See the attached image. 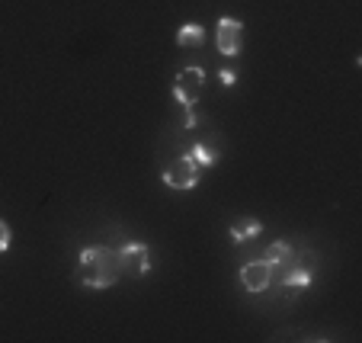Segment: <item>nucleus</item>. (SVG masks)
Returning a JSON list of instances; mask_svg holds the SVG:
<instances>
[{
    "instance_id": "obj_1",
    "label": "nucleus",
    "mask_w": 362,
    "mask_h": 343,
    "mask_svg": "<svg viewBox=\"0 0 362 343\" xmlns=\"http://www.w3.org/2000/svg\"><path fill=\"white\" fill-rule=\"evenodd\" d=\"M119 273V254L112 248H83L81 257H77V282L87 289H110L116 286Z\"/></svg>"
},
{
    "instance_id": "obj_2",
    "label": "nucleus",
    "mask_w": 362,
    "mask_h": 343,
    "mask_svg": "<svg viewBox=\"0 0 362 343\" xmlns=\"http://www.w3.org/2000/svg\"><path fill=\"white\" fill-rule=\"evenodd\" d=\"M205 87V71L202 68H183L177 74V83H173V96H177V103L183 110H192Z\"/></svg>"
},
{
    "instance_id": "obj_3",
    "label": "nucleus",
    "mask_w": 362,
    "mask_h": 343,
    "mask_svg": "<svg viewBox=\"0 0 362 343\" xmlns=\"http://www.w3.org/2000/svg\"><path fill=\"white\" fill-rule=\"evenodd\" d=\"M164 183L170 186V190H192V186L199 183V164L189 154L173 158L170 164L164 167Z\"/></svg>"
},
{
    "instance_id": "obj_4",
    "label": "nucleus",
    "mask_w": 362,
    "mask_h": 343,
    "mask_svg": "<svg viewBox=\"0 0 362 343\" xmlns=\"http://www.w3.org/2000/svg\"><path fill=\"white\" fill-rule=\"evenodd\" d=\"M215 45H218V52L228 58L240 55V48H244V23L231 20V16H221L218 29H215Z\"/></svg>"
},
{
    "instance_id": "obj_5",
    "label": "nucleus",
    "mask_w": 362,
    "mask_h": 343,
    "mask_svg": "<svg viewBox=\"0 0 362 343\" xmlns=\"http://www.w3.org/2000/svg\"><path fill=\"white\" fill-rule=\"evenodd\" d=\"M116 254H119V267H122V273L148 276V269H151V250H148V244H138V240H132V244L119 248Z\"/></svg>"
},
{
    "instance_id": "obj_6",
    "label": "nucleus",
    "mask_w": 362,
    "mask_h": 343,
    "mask_svg": "<svg viewBox=\"0 0 362 343\" xmlns=\"http://www.w3.org/2000/svg\"><path fill=\"white\" fill-rule=\"evenodd\" d=\"M240 282H244L247 292H263V289L273 282V267L267 260H253L240 269Z\"/></svg>"
},
{
    "instance_id": "obj_7",
    "label": "nucleus",
    "mask_w": 362,
    "mask_h": 343,
    "mask_svg": "<svg viewBox=\"0 0 362 343\" xmlns=\"http://www.w3.org/2000/svg\"><path fill=\"white\" fill-rule=\"evenodd\" d=\"M177 45L180 48H202L205 45V29L199 26V23H183L180 26V33H177Z\"/></svg>"
},
{
    "instance_id": "obj_8",
    "label": "nucleus",
    "mask_w": 362,
    "mask_h": 343,
    "mask_svg": "<svg viewBox=\"0 0 362 343\" xmlns=\"http://www.w3.org/2000/svg\"><path fill=\"white\" fill-rule=\"evenodd\" d=\"M260 231H263L260 219H240V221H234V228H231V240L234 244H247V240L260 238Z\"/></svg>"
},
{
    "instance_id": "obj_9",
    "label": "nucleus",
    "mask_w": 362,
    "mask_h": 343,
    "mask_svg": "<svg viewBox=\"0 0 362 343\" xmlns=\"http://www.w3.org/2000/svg\"><path fill=\"white\" fill-rule=\"evenodd\" d=\"M288 257H292V248H288L286 240H276V244H269V248H267L263 260H267L269 267H279V263H286Z\"/></svg>"
},
{
    "instance_id": "obj_10",
    "label": "nucleus",
    "mask_w": 362,
    "mask_h": 343,
    "mask_svg": "<svg viewBox=\"0 0 362 343\" xmlns=\"http://www.w3.org/2000/svg\"><path fill=\"white\" fill-rule=\"evenodd\" d=\"M192 161H196L199 167H215L218 164V154L212 151V148H209V144H196V148H192V154H189Z\"/></svg>"
},
{
    "instance_id": "obj_11",
    "label": "nucleus",
    "mask_w": 362,
    "mask_h": 343,
    "mask_svg": "<svg viewBox=\"0 0 362 343\" xmlns=\"http://www.w3.org/2000/svg\"><path fill=\"white\" fill-rule=\"evenodd\" d=\"M286 286H292V289H305V286H311V269H305V267H292L286 273Z\"/></svg>"
},
{
    "instance_id": "obj_12",
    "label": "nucleus",
    "mask_w": 362,
    "mask_h": 343,
    "mask_svg": "<svg viewBox=\"0 0 362 343\" xmlns=\"http://www.w3.org/2000/svg\"><path fill=\"white\" fill-rule=\"evenodd\" d=\"M10 240H13V234H10V225L0 219V254H7V250H10Z\"/></svg>"
},
{
    "instance_id": "obj_13",
    "label": "nucleus",
    "mask_w": 362,
    "mask_h": 343,
    "mask_svg": "<svg viewBox=\"0 0 362 343\" xmlns=\"http://www.w3.org/2000/svg\"><path fill=\"white\" fill-rule=\"evenodd\" d=\"M218 77H221V83H225V87H234V81H238V74H234V71H228V68L221 71Z\"/></svg>"
}]
</instances>
